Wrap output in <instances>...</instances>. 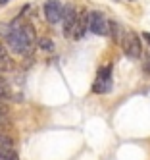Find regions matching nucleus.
Returning <instances> with one entry per match:
<instances>
[{
	"mask_svg": "<svg viewBox=\"0 0 150 160\" xmlns=\"http://www.w3.org/2000/svg\"><path fill=\"white\" fill-rule=\"evenodd\" d=\"M4 41L12 52L29 54L33 50V44L37 42V35L31 23H19V19H14V23H10V31L6 33Z\"/></svg>",
	"mask_w": 150,
	"mask_h": 160,
	"instance_id": "f257e3e1",
	"label": "nucleus"
},
{
	"mask_svg": "<svg viewBox=\"0 0 150 160\" xmlns=\"http://www.w3.org/2000/svg\"><path fill=\"white\" fill-rule=\"evenodd\" d=\"M121 47H123L125 54L129 56V58H133V60L141 58V54H143V44H141V39H138V35H137L135 31H125L123 41H121Z\"/></svg>",
	"mask_w": 150,
	"mask_h": 160,
	"instance_id": "f03ea898",
	"label": "nucleus"
},
{
	"mask_svg": "<svg viewBox=\"0 0 150 160\" xmlns=\"http://www.w3.org/2000/svg\"><path fill=\"white\" fill-rule=\"evenodd\" d=\"M87 29L94 35H108L110 33V21L104 18L102 12H89Z\"/></svg>",
	"mask_w": 150,
	"mask_h": 160,
	"instance_id": "7ed1b4c3",
	"label": "nucleus"
},
{
	"mask_svg": "<svg viewBox=\"0 0 150 160\" xmlns=\"http://www.w3.org/2000/svg\"><path fill=\"white\" fill-rule=\"evenodd\" d=\"M92 91L98 95H106L112 91V64H106L98 70V77L92 85Z\"/></svg>",
	"mask_w": 150,
	"mask_h": 160,
	"instance_id": "20e7f679",
	"label": "nucleus"
},
{
	"mask_svg": "<svg viewBox=\"0 0 150 160\" xmlns=\"http://www.w3.org/2000/svg\"><path fill=\"white\" fill-rule=\"evenodd\" d=\"M62 12H64V6L60 4V0H46L44 2V18L48 23H52V25L60 23Z\"/></svg>",
	"mask_w": 150,
	"mask_h": 160,
	"instance_id": "39448f33",
	"label": "nucleus"
},
{
	"mask_svg": "<svg viewBox=\"0 0 150 160\" xmlns=\"http://www.w3.org/2000/svg\"><path fill=\"white\" fill-rule=\"evenodd\" d=\"M77 10L73 6H65L64 12H62V21H64V35L69 39V35H71V29L75 25V19H77Z\"/></svg>",
	"mask_w": 150,
	"mask_h": 160,
	"instance_id": "423d86ee",
	"label": "nucleus"
},
{
	"mask_svg": "<svg viewBox=\"0 0 150 160\" xmlns=\"http://www.w3.org/2000/svg\"><path fill=\"white\" fill-rule=\"evenodd\" d=\"M87 21H89V14H81V16H77V19H75V25H73V29H71V39H75V41H79L81 37L85 35V31H87Z\"/></svg>",
	"mask_w": 150,
	"mask_h": 160,
	"instance_id": "0eeeda50",
	"label": "nucleus"
},
{
	"mask_svg": "<svg viewBox=\"0 0 150 160\" xmlns=\"http://www.w3.org/2000/svg\"><path fill=\"white\" fill-rule=\"evenodd\" d=\"M12 70H14V60H12V56L6 50V47L0 42V73H6Z\"/></svg>",
	"mask_w": 150,
	"mask_h": 160,
	"instance_id": "6e6552de",
	"label": "nucleus"
},
{
	"mask_svg": "<svg viewBox=\"0 0 150 160\" xmlns=\"http://www.w3.org/2000/svg\"><path fill=\"white\" fill-rule=\"evenodd\" d=\"M110 31H112V35H114L115 42H119V44H121V41H123V35H125L123 27H121L119 23H115V21H110Z\"/></svg>",
	"mask_w": 150,
	"mask_h": 160,
	"instance_id": "1a4fd4ad",
	"label": "nucleus"
},
{
	"mask_svg": "<svg viewBox=\"0 0 150 160\" xmlns=\"http://www.w3.org/2000/svg\"><path fill=\"white\" fill-rule=\"evenodd\" d=\"M6 148H14V139L6 131H0V151H6Z\"/></svg>",
	"mask_w": 150,
	"mask_h": 160,
	"instance_id": "9d476101",
	"label": "nucleus"
},
{
	"mask_svg": "<svg viewBox=\"0 0 150 160\" xmlns=\"http://www.w3.org/2000/svg\"><path fill=\"white\" fill-rule=\"evenodd\" d=\"M12 98V91L6 83V79L0 75V100H10Z\"/></svg>",
	"mask_w": 150,
	"mask_h": 160,
	"instance_id": "9b49d317",
	"label": "nucleus"
},
{
	"mask_svg": "<svg viewBox=\"0 0 150 160\" xmlns=\"http://www.w3.org/2000/svg\"><path fill=\"white\" fill-rule=\"evenodd\" d=\"M0 160H19V156L14 148H6V151H0Z\"/></svg>",
	"mask_w": 150,
	"mask_h": 160,
	"instance_id": "f8f14e48",
	"label": "nucleus"
},
{
	"mask_svg": "<svg viewBox=\"0 0 150 160\" xmlns=\"http://www.w3.org/2000/svg\"><path fill=\"white\" fill-rule=\"evenodd\" d=\"M39 47L42 48V50H46V52H54V42L50 41V39H39Z\"/></svg>",
	"mask_w": 150,
	"mask_h": 160,
	"instance_id": "ddd939ff",
	"label": "nucleus"
},
{
	"mask_svg": "<svg viewBox=\"0 0 150 160\" xmlns=\"http://www.w3.org/2000/svg\"><path fill=\"white\" fill-rule=\"evenodd\" d=\"M10 128H12L10 116H0V131H8Z\"/></svg>",
	"mask_w": 150,
	"mask_h": 160,
	"instance_id": "4468645a",
	"label": "nucleus"
},
{
	"mask_svg": "<svg viewBox=\"0 0 150 160\" xmlns=\"http://www.w3.org/2000/svg\"><path fill=\"white\" fill-rule=\"evenodd\" d=\"M0 116H10V106L6 104V100H0Z\"/></svg>",
	"mask_w": 150,
	"mask_h": 160,
	"instance_id": "2eb2a0df",
	"label": "nucleus"
},
{
	"mask_svg": "<svg viewBox=\"0 0 150 160\" xmlns=\"http://www.w3.org/2000/svg\"><path fill=\"white\" fill-rule=\"evenodd\" d=\"M143 39H144V41L150 44V33H146V31H144V33H143Z\"/></svg>",
	"mask_w": 150,
	"mask_h": 160,
	"instance_id": "dca6fc26",
	"label": "nucleus"
},
{
	"mask_svg": "<svg viewBox=\"0 0 150 160\" xmlns=\"http://www.w3.org/2000/svg\"><path fill=\"white\" fill-rule=\"evenodd\" d=\"M144 70H150V58H146V62H144Z\"/></svg>",
	"mask_w": 150,
	"mask_h": 160,
	"instance_id": "f3484780",
	"label": "nucleus"
},
{
	"mask_svg": "<svg viewBox=\"0 0 150 160\" xmlns=\"http://www.w3.org/2000/svg\"><path fill=\"white\" fill-rule=\"evenodd\" d=\"M10 0H0V6H4V4H8Z\"/></svg>",
	"mask_w": 150,
	"mask_h": 160,
	"instance_id": "a211bd4d",
	"label": "nucleus"
}]
</instances>
